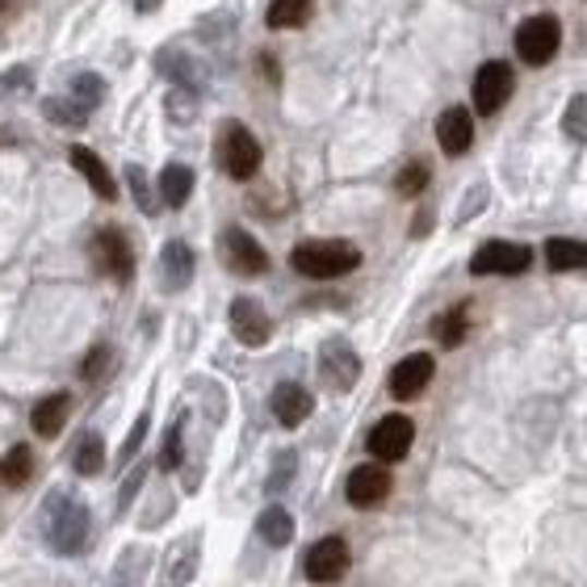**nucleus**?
Segmentation results:
<instances>
[{
    "instance_id": "423d86ee",
    "label": "nucleus",
    "mask_w": 587,
    "mask_h": 587,
    "mask_svg": "<svg viewBox=\"0 0 587 587\" xmlns=\"http://www.w3.org/2000/svg\"><path fill=\"white\" fill-rule=\"evenodd\" d=\"M315 366H320V382L327 391H336V395H345V391H352V386L361 382V357H357V348L348 345V340H340V336L323 340Z\"/></svg>"
},
{
    "instance_id": "a211bd4d",
    "label": "nucleus",
    "mask_w": 587,
    "mask_h": 587,
    "mask_svg": "<svg viewBox=\"0 0 587 587\" xmlns=\"http://www.w3.org/2000/svg\"><path fill=\"white\" fill-rule=\"evenodd\" d=\"M193 268H197V261H193V248H189L185 240H168L160 252V286L168 294L185 290L189 281H193Z\"/></svg>"
},
{
    "instance_id": "39448f33",
    "label": "nucleus",
    "mask_w": 587,
    "mask_h": 587,
    "mask_svg": "<svg viewBox=\"0 0 587 587\" xmlns=\"http://www.w3.org/2000/svg\"><path fill=\"white\" fill-rule=\"evenodd\" d=\"M559 47H562V26L559 17H550V13H537V17L516 26V55L529 68H546L559 55Z\"/></svg>"
},
{
    "instance_id": "37998d69",
    "label": "nucleus",
    "mask_w": 587,
    "mask_h": 587,
    "mask_svg": "<svg viewBox=\"0 0 587 587\" xmlns=\"http://www.w3.org/2000/svg\"><path fill=\"white\" fill-rule=\"evenodd\" d=\"M134 9H139V13H156V9H160L164 0H131Z\"/></svg>"
},
{
    "instance_id": "6e6552de",
    "label": "nucleus",
    "mask_w": 587,
    "mask_h": 587,
    "mask_svg": "<svg viewBox=\"0 0 587 587\" xmlns=\"http://www.w3.org/2000/svg\"><path fill=\"white\" fill-rule=\"evenodd\" d=\"M411 441H416V420L403 416V411H391L382 416L370 436H366V450L374 454V462H403L411 454Z\"/></svg>"
},
{
    "instance_id": "a19ab883",
    "label": "nucleus",
    "mask_w": 587,
    "mask_h": 587,
    "mask_svg": "<svg viewBox=\"0 0 587 587\" xmlns=\"http://www.w3.org/2000/svg\"><path fill=\"white\" fill-rule=\"evenodd\" d=\"M482 202H487V185H479L475 193H470V197H466V206H462V214H457V223H470V218L479 214Z\"/></svg>"
},
{
    "instance_id": "72a5a7b5",
    "label": "nucleus",
    "mask_w": 587,
    "mask_h": 587,
    "mask_svg": "<svg viewBox=\"0 0 587 587\" xmlns=\"http://www.w3.org/2000/svg\"><path fill=\"white\" fill-rule=\"evenodd\" d=\"M562 134L571 143H587V93H575L571 106L562 113Z\"/></svg>"
},
{
    "instance_id": "f704fd0d",
    "label": "nucleus",
    "mask_w": 587,
    "mask_h": 587,
    "mask_svg": "<svg viewBox=\"0 0 587 587\" xmlns=\"http://www.w3.org/2000/svg\"><path fill=\"white\" fill-rule=\"evenodd\" d=\"M122 177H127V185H131L134 206H139L143 214H156V206H160V202H156V193H152V181H147V172H143L139 164H127V172H122Z\"/></svg>"
},
{
    "instance_id": "e433bc0d",
    "label": "nucleus",
    "mask_w": 587,
    "mask_h": 587,
    "mask_svg": "<svg viewBox=\"0 0 587 587\" xmlns=\"http://www.w3.org/2000/svg\"><path fill=\"white\" fill-rule=\"evenodd\" d=\"M147 428H152V411H143V416H139V420L131 424L127 441H122V450H118V466H131L134 457H139L143 441H147Z\"/></svg>"
},
{
    "instance_id": "7c9ffc66",
    "label": "nucleus",
    "mask_w": 587,
    "mask_h": 587,
    "mask_svg": "<svg viewBox=\"0 0 587 587\" xmlns=\"http://www.w3.org/2000/svg\"><path fill=\"white\" fill-rule=\"evenodd\" d=\"M181 462H185V411L168 424L164 432V445H160V470H181Z\"/></svg>"
},
{
    "instance_id": "58836bf2",
    "label": "nucleus",
    "mask_w": 587,
    "mask_h": 587,
    "mask_svg": "<svg viewBox=\"0 0 587 587\" xmlns=\"http://www.w3.org/2000/svg\"><path fill=\"white\" fill-rule=\"evenodd\" d=\"M29 88H34L29 68H9V72H0V101H4V97H22Z\"/></svg>"
},
{
    "instance_id": "ddd939ff",
    "label": "nucleus",
    "mask_w": 587,
    "mask_h": 587,
    "mask_svg": "<svg viewBox=\"0 0 587 587\" xmlns=\"http://www.w3.org/2000/svg\"><path fill=\"white\" fill-rule=\"evenodd\" d=\"M391 487H395L391 470H386L382 462H366V466H357V470L348 475L345 500H348L352 507H378V504H386Z\"/></svg>"
},
{
    "instance_id": "c9c22d12",
    "label": "nucleus",
    "mask_w": 587,
    "mask_h": 587,
    "mask_svg": "<svg viewBox=\"0 0 587 587\" xmlns=\"http://www.w3.org/2000/svg\"><path fill=\"white\" fill-rule=\"evenodd\" d=\"M428 177H432V172H428V164L411 160V164H403V172L395 177V189H399L403 197H420V193L428 189Z\"/></svg>"
},
{
    "instance_id": "bb28decb",
    "label": "nucleus",
    "mask_w": 587,
    "mask_h": 587,
    "mask_svg": "<svg viewBox=\"0 0 587 587\" xmlns=\"http://www.w3.org/2000/svg\"><path fill=\"white\" fill-rule=\"evenodd\" d=\"M29 479H34V450L29 445H13L9 454L0 457V482L9 491H22Z\"/></svg>"
},
{
    "instance_id": "393cba45",
    "label": "nucleus",
    "mask_w": 587,
    "mask_h": 587,
    "mask_svg": "<svg viewBox=\"0 0 587 587\" xmlns=\"http://www.w3.org/2000/svg\"><path fill=\"white\" fill-rule=\"evenodd\" d=\"M193 168L189 164H168L160 172V202L164 206H172V211H181L189 202V193H193Z\"/></svg>"
},
{
    "instance_id": "9d476101",
    "label": "nucleus",
    "mask_w": 587,
    "mask_h": 587,
    "mask_svg": "<svg viewBox=\"0 0 587 587\" xmlns=\"http://www.w3.org/2000/svg\"><path fill=\"white\" fill-rule=\"evenodd\" d=\"M218 252H223V265L231 268V273H240V277H261V273H268V252L261 248V240H256L252 231H243V227H227V231L218 236Z\"/></svg>"
},
{
    "instance_id": "20e7f679",
    "label": "nucleus",
    "mask_w": 587,
    "mask_h": 587,
    "mask_svg": "<svg viewBox=\"0 0 587 587\" xmlns=\"http://www.w3.org/2000/svg\"><path fill=\"white\" fill-rule=\"evenodd\" d=\"M88 252H93L97 273L109 277V281L127 286V281L134 277V248L122 227H101V231L93 236V243H88Z\"/></svg>"
},
{
    "instance_id": "5701e85b",
    "label": "nucleus",
    "mask_w": 587,
    "mask_h": 587,
    "mask_svg": "<svg viewBox=\"0 0 587 587\" xmlns=\"http://www.w3.org/2000/svg\"><path fill=\"white\" fill-rule=\"evenodd\" d=\"M256 534H261L265 546L281 550V546H290L294 541V516L281 504H268L265 512L256 516Z\"/></svg>"
},
{
    "instance_id": "7ed1b4c3",
    "label": "nucleus",
    "mask_w": 587,
    "mask_h": 587,
    "mask_svg": "<svg viewBox=\"0 0 587 587\" xmlns=\"http://www.w3.org/2000/svg\"><path fill=\"white\" fill-rule=\"evenodd\" d=\"M261 160H265V152H261V139L248 131L243 122H227L223 134H218V168L231 177V181H252L256 172H261Z\"/></svg>"
},
{
    "instance_id": "4c0bfd02",
    "label": "nucleus",
    "mask_w": 587,
    "mask_h": 587,
    "mask_svg": "<svg viewBox=\"0 0 587 587\" xmlns=\"http://www.w3.org/2000/svg\"><path fill=\"white\" fill-rule=\"evenodd\" d=\"M109 366H113V348L93 345V348H88V357L81 361V378H84V382H101V378L109 374Z\"/></svg>"
},
{
    "instance_id": "79ce46f5",
    "label": "nucleus",
    "mask_w": 587,
    "mask_h": 587,
    "mask_svg": "<svg viewBox=\"0 0 587 587\" xmlns=\"http://www.w3.org/2000/svg\"><path fill=\"white\" fill-rule=\"evenodd\" d=\"M432 231V211L416 214V223H411V236H428Z\"/></svg>"
},
{
    "instance_id": "f03ea898",
    "label": "nucleus",
    "mask_w": 587,
    "mask_h": 587,
    "mask_svg": "<svg viewBox=\"0 0 587 587\" xmlns=\"http://www.w3.org/2000/svg\"><path fill=\"white\" fill-rule=\"evenodd\" d=\"M290 265L311 281H336L361 265V248L348 240H302L294 243Z\"/></svg>"
},
{
    "instance_id": "473e14b6",
    "label": "nucleus",
    "mask_w": 587,
    "mask_h": 587,
    "mask_svg": "<svg viewBox=\"0 0 587 587\" xmlns=\"http://www.w3.org/2000/svg\"><path fill=\"white\" fill-rule=\"evenodd\" d=\"M298 475V454L294 450H281V454L273 457V466H268V479H265V491L268 495H277V491H286Z\"/></svg>"
},
{
    "instance_id": "f8f14e48",
    "label": "nucleus",
    "mask_w": 587,
    "mask_h": 587,
    "mask_svg": "<svg viewBox=\"0 0 587 587\" xmlns=\"http://www.w3.org/2000/svg\"><path fill=\"white\" fill-rule=\"evenodd\" d=\"M302 571H307V579L311 584H336V579H345L348 571V546L345 537H320L311 550H307V559H302Z\"/></svg>"
},
{
    "instance_id": "f257e3e1",
    "label": "nucleus",
    "mask_w": 587,
    "mask_h": 587,
    "mask_svg": "<svg viewBox=\"0 0 587 587\" xmlns=\"http://www.w3.org/2000/svg\"><path fill=\"white\" fill-rule=\"evenodd\" d=\"M93 537V512L76 491L55 487L51 495L43 500V541L47 550L59 559H76Z\"/></svg>"
},
{
    "instance_id": "4be33fe9",
    "label": "nucleus",
    "mask_w": 587,
    "mask_h": 587,
    "mask_svg": "<svg viewBox=\"0 0 587 587\" xmlns=\"http://www.w3.org/2000/svg\"><path fill=\"white\" fill-rule=\"evenodd\" d=\"M147 571H152V554L139 550V546H127L113 562V571H109V587H143Z\"/></svg>"
},
{
    "instance_id": "b1692460",
    "label": "nucleus",
    "mask_w": 587,
    "mask_h": 587,
    "mask_svg": "<svg viewBox=\"0 0 587 587\" xmlns=\"http://www.w3.org/2000/svg\"><path fill=\"white\" fill-rule=\"evenodd\" d=\"M202 534H189L177 550H172V566H168V587H189L197 575V562H202Z\"/></svg>"
},
{
    "instance_id": "f3484780",
    "label": "nucleus",
    "mask_w": 587,
    "mask_h": 587,
    "mask_svg": "<svg viewBox=\"0 0 587 587\" xmlns=\"http://www.w3.org/2000/svg\"><path fill=\"white\" fill-rule=\"evenodd\" d=\"M68 164H72V168L81 172L84 181H88V189H93V193H97L101 202H118V181L109 177L106 160H101V156H97L93 147H81V143H76V147L68 152Z\"/></svg>"
},
{
    "instance_id": "2f4dec72",
    "label": "nucleus",
    "mask_w": 587,
    "mask_h": 587,
    "mask_svg": "<svg viewBox=\"0 0 587 587\" xmlns=\"http://www.w3.org/2000/svg\"><path fill=\"white\" fill-rule=\"evenodd\" d=\"M68 97H72V101H76L81 109H88V113H93V109L106 101V81H101L97 72H81V76H72V88H68Z\"/></svg>"
},
{
    "instance_id": "dca6fc26",
    "label": "nucleus",
    "mask_w": 587,
    "mask_h": 587,
    "mask_svg": "<svg viewBox=\"0 0 587 587\" xmlns=\"http://www.w3.org/2000/svg\"><path fill=\"white\" fill-rule=\"evenodd\" d=\"M436 143L445 156H466L475 143V118L466 106H450L436 118Z\"/></svg>"
},
{
    "instance_id": "6ab92c4d",
    "label": "nucleus",
    "mask_w": 587,
    "mask_h": 587,
    "mask_svg": "<svg viewBox=\"0 0 587 587\" xmlns=\"http://www.w3.org/2000/svg\"><path fill=\"white\" fill-rule=\"evenodd\" d=\"M68 416H72V395H68V391H55V395L34 403L29 428H34L43 441H55V436L63 432V424H68Z\"/></svg>"
},
{
    "instance_id": "0eeeda50",
    "label": "nucleus",
    "mask_w": 587,
    "mask_h": 587,
    "mask_svg": "<svg viewBox=\"0 0 587 587\" xmlns=\"http://www.w3.org/2000/svg\"><path fill=\"white\" fill-rule=\"evenodd\" d=\"M512 93H516V72L504 59H487L475 72V109L482 118H495L512 101Z\"/></svg>"
},
{
    "instance_id": "2eb2a0df",
    "label": "nucleus",
    "mask_w": 587,
    "mask_h": 587,
    "mask_svg": "<svg viewBox=\"0 0 587 587\" xmlns=\"http://www.w3.org/2000/svg\"><path fill=\"white\" fill-rule=\"evenodd\" d=\"M432 374H436L432 352H411V357H403L399 366L391 370V395L395 399H416L428 382H432Z\"/></svg>"
},
{
    "instance_id": "c03bdc74",
    "label": "nucleus",
    "mask_w": 587,
    "mask_h": 587,
    "mask_svg": "<svg viewBox=\"0 0 587 587\" xmlns=\"http://www.w3.org/2000/svg\"><path fill=\"white\" fill-rule=\"evenodd\" d=\"M4 9H9V0H0V13H4Z\"/></svg>"
},
{
    "instance_id": "c756f323",
    "label": "nucleus",
    "mask_w": 587,
    "mask_h": 587,
    "mask_svg": "<svg viewBox=\"0 0 587 587\" xmlns=\"http://www.w3.org/2000/svg\"><path fill=\"white\" fill-rule=\"evenodd\" d=\"M432 332H436V340L445 348H457L466 340V332H470V302H462L454 311H445L441 320L432 323Z\"/></svg>"
},
{
    "instance_id": "cd10ccee",
    "label": "nucleus",
    "mask_w": 587,
    "mask_h": 587,
    "mask_svg": "<svg viewBox=\"0 0 587 587\" xmlns=\"http://www.w3.org/2000/svg\"><path fill=\"white\" fill-rule=\"evenodd\" d=\"M268 29H298L311 22V0H273L265 13Z\"/></svg>"
},
{
    "instance_id": "412c9836",
    "label": "nucleus",
    "mask_w": 587,
    "mask_h": 587,
    "mask_svg": "<svg viewBox=\"0 0 587 587\" xmlns=\"http://www.w3.org/2000/svg\"><path fill=\"white\" fill-rule=\"evenodd\" d=\"M72 470L81 479H97L106 470V441H101V432H81L72 441Z\"/></svg>"
},
{
    "instance_id": "4468645a",
    "label": "nucleus",
    "mask_w": 587,
    "mask_h": 587,
    "mask_svg": "<svg viewBox=\"0 0 587 587\" xmlns=\"http://www.w3.org/2000/svg\"><path fill=\"white\" fill-rule=\"evenodd\" d=\"M268 407H273L277 424L298 428L302 420H311V411H315V395H311L302 382H277V386H273V395H268Z\"/></svg>"
},
{
    "instance_id": "c85d7f7f",
    "label": "nucleus",
    "mask_w": 587,
    "mask_h": 587,
    "mask_svg": "<svg viewBox=\"0 0 587 587\" xmlns=\"http://www.w3.org/2000/svg\"><path fill=\"white\" fill-rule=\"evenodd\" d=\"M43 118L55 127H68V131L88 127V109H81L72 97H43Z\"/></svg>"
},
{
    "instance_id": "ea45409f",
    "label": "nucleus",
    "mask_w": 587,
    "mask_h": 587,
    "mask_svg": "<svg viewBox=\"0 0 587 587\" xmlns=\"http://www.w3.org/2000/svg\"><path fill=\"white\" fill-rule=\"evenodd\" d=\"M143 482H147V466H134L131 475H127V482H122V491H118V512H127L134 504V495L143 491Z\"/></svg>"
},
{
    "instance_id": "1a4fd4ad",
    "label": "nucleus",
    "mask_w": 587,
    "mask_h": 587,
    "mask_svg": "<svg viewBox=\"0 0 587 587\" xmlns=\"http://www.w3.org/2000/svg\"><path fill=\"white\" fill-rule=\"evenodd\" d=\"M534 265V252L525 243H512V240H487L470 256V273L475 277H512V273H525Z\"/></svg>"
},
{
    "instance_id": "aec40b11",
    "label": "nucleus",
    "mask_w": 587,
    "mask_h": 587,
    "mask_svg": "<svg viewBox=\"0 0 587 587\" xmlns=\"http://www.w3.org/2000/svg\"><path fill=\"white\" fill-rule=\"evenodd\" d=\"M156 68H160L177 88H189V93H202V88H206V68H202L197 59H189L185 51H177V47H168V51L156 55Z\"/></svg>"
},
{
    "instance_id": "9b49d317",
    "label": "nucleus",
    "mask_w": 587,
    "mask_h": 587,
    "mask_svg": "<svg viewBox=\"0 0 587 587\" xmlns=\"http://www.w3.org/2000/svg\"><path fill=\"white\" fill-rule=\"evenodd\" d=\"M227 323H231V336H236L243 348H265L268 340H273V320H268V311L256 298H248V294L231 298Z\"/></svg>"
},
{
    "instance_id": "a878e982",
    "label": "nucleus",
    "mask_w": 587,
    "mask_h": 587,
    "mask_svg": "<svg viewBox=\"0 0 587 587\" xmlns=\"http://www.w3.org/2000/svg\"><path fill=\"white\" fill-rule=\"evenodd\" d=\"M546 265L554 268V273L587 268V243L571 240V236H554V240H546Z\"/></svg>"
}]
</instances>
